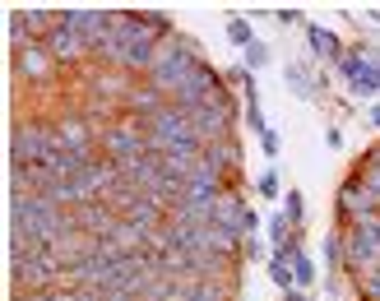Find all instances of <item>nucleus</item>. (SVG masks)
<instances>
[{
	"label": "nucleus",
	"mask_w": 380,
	"mask_h": 301,
	"mask_svg": "<svg viewBox=\"0 0 380 301\" xmlns=\"http://www.w3.org/2000/svg\"><path fill=\"white\" fill-rule=\"evenodd\" d=\"M102 144H107V153H112V158H116V167H121V162H134V158H144V153H148V134L139 130L134 121H125V125H112Z\"/></svg>",
	"instance_id": "obj_8"
},
{
	"label": "nucleus",
	"mask_w": 380,
	"mask_h": 301,
	"mask_svg": "<svg viewBox=\"0 0 380 301\" xmlns=\"http://www.w3.org/2000/svg\"><path fill=\"white\" fill-rule=\"evenodd\" d=\"M56 148H65V153H89V130H84L79 116H70V121L56 125Z\"/></svg>",
	"instance_id": "obj_14"
},
{
	"label": "nucleus",
	"mask_w": 380,
	"mask_h": 301,
	"mask_svg": "<svg viewBox=\"0 0 380 301\" xmlns=\"http://www.w3.org/2000/svg\"><path fill=\"white\" fill-rule=\"evenodd\" d=\"M200 162H204L209 172H218V177H227V172L236 167V144H232V139H218V144H209V148L200 153Z\"/></svg>",
	"instance_id": "obj_15"
},
{
	"label": "nucleus",
	"mask_w": 380,
	"mask_h": 301,
	"mask_svg": "<svg viewBox=\"0 0 380 301\" xmlns=\"http://www.w3.org/2000/svg\"><path fill=\"white\" fill-rule=\"evenodd\" d=\"M306 37H311V51H315V56H329V60H338V37L329 33V28L311 23V28H306Z\"/></svg>",
	"instance_id": "obj_16"
},
{
	"label": "nucleus",
	"mask_w": 380,
	"mask_h": 301,
	"mask_svg": "<svg viewBox=\"0 0 380 301\" xmlns=\"http://www.w3.org/2000/svg\"><path fill=\"white\" fill-rule=\"evenodd\" d=\"M65 278V264H61L51 250H37V255H14V288H19V297L28 288H46V283Z\"/></svg>",
	"instance_id": "obj_4"
},
{
	"label": "nucleus",
	"mask_w": 380,
	"mask_h": 301,
	"mask_svg": "<svg viewBox=\"0 0 380 301\" xmlns=\"http://www.w3.org/2000/svg\"><path fill=\"white\" fill-rule=\"evenodd\" d=\"M246 218H251V209L236 200V195H218V204H213V227H227V232L246 236Z\"/></svg>",
	"instance_id": "obj_11"
},
{
	"label": "nucleus",
	"mask_w": 380,
	"mask_h": 301,
	"mask_svg": "<svg viewBox=\"0 0 380 301\" xmlns=\"http://www.w3.org/2000/svg\"><path fill=\"white\" fill-rule=\"evenodd\" d=\"M246 121H251V130L265 134V112H260V102H246Z\"/></svg>",
	"instance_id": "obj_26"
},
{
	"label": "nucleus",
	"mask_w": 380,
	"mask_h": 301,
	"mask_svg": "<svg viewBox=\"0 0 380 301\" xmlns=\"http://www.w3.org/2000/svg\"><path fill=\"white\" fill-rule=\"evenodd\" d=\"M292 278H297V288H306V283L315 278V269H311V260H306L302 250H297V255H292Z\"/></svg>",
	"instance_id": "obj_19"
},
{
	"label": "nucleus",
	"mask_w": 380,
	"mask_h": 301,
	"mask_svg": "<svg viewBox=\"0 0 380 301\" xmlns=\"http://www.w3.org/2000/svg\"><path fill=\"white\" fill-rule=\"evenodd\" d=\"M283 213H288V223H302L306 204H302V195H297V190H292V195H288V204H283Z\"/></svg>",
	"instance_id": "obj_23"
},
{
	"label": "nucleus",
	"mask_w": 380,
	"mask_h": 301,
	"mask_svg": "<svg viewBox=\"0 0 380 301\" xmlns=\"http://www.w3.org/2000/svg\"><path fill=\"white\" fill-rule=\"evenodd\" d=\"M371 125H376V130H380V102H376V107H371Z\"/></svg>",
	"instance_id": "obj_30"
},
{
	"label": "nucleus",
	"mask_w": 380,
	"mask_h": 301,
	"mask_svg": "<svg viewBox=\"0 0 380 301\" xmlns=\"http://www.w3.org/2000/svg\"><path fill=\"white\" fill-rule=\"evenodd\" d=\"M56 148V130L46 125H33V121H19L14 125V162H46Z\"/></svg>",
	"instance_id": "obj_6"
},
{
	"label": "nucleus",
	"mask_w": 380,
	"mask_h": 301,
	"mask_svg": "<svg viewBox=\"0 0 380 301\" xmlns=\"http://www.w3.org/2000/svg\"><path fill=\"white\" fill-rule=\"evenodd\" d=\"M195 65H200V56H195V42H190V37H181V42H163V46H158L153 70H148V79H153V89H167L172 93Z\"/></svg>",
	"instance_id": "obj_1"
},
{
	"label": "nucleus",
	"mask_w": 380,
	"mask_h": 301,
	"mask_svg": "<svg viewBox=\"0 0 380 301\" xmlns=\"http://www.w3.org/2000/svg\"><path fill=\"white\" fill-rule=\"evenodd\" d=\"M181 144H200L195 125H190V112L163 107L158 116H148V153H167V148H181Z\"/></svg>",
	"instance_id": "obj_2"
},
{
	"label": "nucleus",
	"mask_w": 380,
	"mask_h": 301,
	"mask_svg": "<svg viewBox=\"0 0 380 301\" xmlns=\"http://www.w3.org/2000/svg\"><path fill=\"white\" fill-rule=\"evenodd\" d=\"M288 301H306V297H302V288H292V292H288Z\"/></svg>",
	"instance_id": "obj_31"
},
{
	"label": "nucleus",
	"mask_w": 380,
	"mask_h": 301,
	"mask_svg": "<svg viewBox=\"0 0 380 301\" xmlns=\"http://www.w3.org/2000/svg\"><path fill=\"white\" fill-rule=\"evenodd\" d=\"M14 65H19L23 79H42L51 70V51L46 42H28V46H14Z\"/></svg>",
	"instance_id": "obj_12"
},
{
	"label": "nucleus",
	"mask_w": 380,
	"mask_h": 301,
	"mask_svg": "<svg viewBox=\"0 0 380 301\" xmlns=\"http://www.w3.org/2000/svg\"><path fill=\"white\" fill-rule=\"evenodd\" d=\"M362 297H367V301H380V269L362 274Z\"/></svg>",
	"instance_id": "obj_21"
},
{
	"label": "nucleus",
	"mask_w": 380,
	"mask_h": 301,
	"mask_svg": "<svg viewBox=\"0 0 380 301\" xmlns=\"http://www.w3.org/2000/svg\"><path fill=\"white\" fill-rule=\"evenodd\" d=\"M227 121H232V112H227V98H213V102H204L200 112H190L195 139H200L204 148L218 144V139H227Z\"/></svg>",
	"instance_id": "obj_7"
},
{
	"label": "nucleus",
	"mask_w": 380,
	"mask_h": 301,
	"mask_svg": "<svg viewBox=\"0 0 380 301\" xmlns=\"http://www.w3.org/2000/svg\"><path fill=\"white\" fill-rule=\"evenodd\" d=\"M260 139H265V153H269V158L279 153V134H274V130H265V134H260Z\"/></svg>",
	"instance_id": "obj_29"
},
{
	"label": "nucleus",
	"mask_w": 380,
	"mask_h": 301,
	"mask_svg": "<svg viewBox=\"0 0 380 301\" xmlns=\"http://www.w3.org/2000/svg\"><path fill=\"white\" fill-rule=\"evenodd\" d=\"M246 65H251V70L269 65V46H265V42H251V46H246Z\"/></svg>",
	"instance_id": "obj_22"
},
{
	"label": "nucleus",
	"mask_w": 380,
	"mask_h": 301,
	"mask_svg": "<svg viewBox=\"0 0 380 301\" xmlns=\"http://www.w3.org/2000/svg\"><path fill=\"white\" fill-rule=\"evenodd\" d=\"M288 89L302 93V98H311V75H306L302 65H288Z\"/></svg>",
	"instance_id": "obj_18"
},
{
	"label": "nucleus",
	"mask_w": 380,
	"mask_h": 301,
	"mask_svg": "<svg viewBox=\"0 0 380 301\" xmlns=\"http://www.w3.org/2000/svg\"><path fill=\"white\" fill-rule=\"evenodd\" d=\"M338 209H343L353 223H367V218H380V195L367 181H348L343 195H338Z\"/></svg>",
	"instance_id": "obj_9"
},
{
	"label": "nucleus",
	"mask_w": 380,
	"mask_h": 301,
	"mask_svg": "<svg viewBox=\"0 0 380 301\" xmlns=\"http://www.w3.org/2000/svg\"><path fill=\"white\" fill-rule=\"evenodd\" d=\"M75 223H79V227H89V232H98V236H107V232L116 227V218H112V204H107V200H89V204H79Z\"/></svg>",
	"instance_id": "obj_13"
},
{
	"label": "nucleus",
	"mask_w": 380,
	"mask_h": 301,
	"mask_svg": "<svg viewBox=\"0 0 380 301\" xmlns=\"http://www.w3.org/2000/svg\"><path fill=\"white\" fill-rule=\"evenodd\" d=\"M227 37H232L236 46H251V42H255V33H251L246 19H232V23H227Z\"/></svg>",
	"instance_id": "obj_20"
},
{
	"label": "nucleus",
	"mask_w": 380,
	"mask_h": 301,
	"mask_svg": "<svg viewBox=\"0 0 380 301\" xmlns=\"http://www.w3.org/2000/svg\"><path fill=\"white\" fill-rule=\"evenodd\" d=\"M130 107H134V112L158 116V112H163V102H158V89H134V93H130Z\"/></svg>",
	"instance_id": "obj_17"
},
{
	"label": "nucleus",
	"mask_w": 380,
	"mask_h": 301,
	"mask_svg": "<svg viewBox=\"0 0 380 301\" xmlns=\"http://www.w3.org/2000/svg\"><path fill=\"white\" fill-rule=\"evenodd\" d=\"M269 236L279 241V250H283V245H288V213H279V218L269 223Z\"/></svg>",
	"instance_id": "obj_25"
},
{
	"label": "nucleus",
	"mask_w": 380,
	"mask_h": 301,
	"mask_svg": "<svg viewBox=\"0 0 380 301\" xmlns=\"http://www.w3.org/2000/svg\"><path fill=\"white\" fill-rule=\"evenodd\" d=\"M89 46H93V42L79 33V28H70V23H56V28L46 33V51H51L56 60H79Z\"/></svg>",
	"instance_id": "obj_10"
},
{
	"label": "nucleus",
	"mask_w": 380,
	"mask_h": 301,
	"mask_svg": "<svg viewBox=\"0 0 380 301\" xmlns=\"http://www.w3.org/2000/svg\"><path fill=\"white\" fill-rule=\"evenodd\" d=\"M343 260L357 269V274H371V269H380V218L353 223V232L343 236Z\"/></svg>",
	"instance_id": "obj_3"
},
{
	"label": "nucleus",
	"mask_w": 380,
	"mask_h": 301,
	"mask_svg": "<svg viewBox=\"0 0 380 301\" xmlns=\"http://www.w3.org/2000/svg\"><path fill=\"white\" fill-rule=\"evenodd\" d=\"M324 260H329V264L343 260V241H338V236H324Z\"/></svg>",
	"instance_id": "obj_27"
},
{
	"label": "nucleus",
	"mask_w": 380,
	"mask_h": 301,
	"mask_svg": "<svg viewBox=\"0 0 380 301\" xmlns=\"http://www.w3.org/2000/svg\"><path fill=\"white\" fill-rule=\"evenodd\" d=\"M362 181H367V186L380 195V153H371V162H367V172H362Z\"/></svg>",
	"instance_id": "obj_24"
},
{
	"label": "nucleus",
	"mask_w": 380,
	"mask_h": 301,
	"mask_svg": "<svg viewBox=\"0 0 380 301\" xmlns=\"http://www.w3.org/2000/svg\"><path fill=\"white\" fill-rule=\"evenodd\" d=\"M213 98H223V93H218V75H213L209 65H195L177 89H172V107H181V112H200L204 102H213Z\"/></svg>",
	"instance_id": "obj_5"
},
{
	"label": "nucleus",
	"mask_w": 380,
	"mask_h": 301,
	"mask_svg": "<svg viewBox=\"0 0 380 301\" xmlns=\"http://www.w3.org/2000/svg\"><path fill=\"white\" fill-rule=\"evenodd\" d=\"M260 195H279V177H274V172L260 177Z\"/></svg>",
	"instance_id": "obj_28"
}]
</instances>
